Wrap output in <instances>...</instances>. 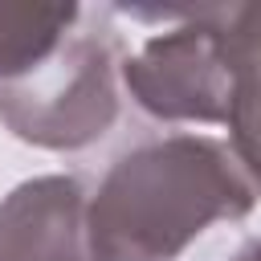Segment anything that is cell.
<instances>
[{"label": "cell", "instance_id": "6da1fadb", "mask_svg": "<svg viewBox=\"0 0 261 261\" xmlns=\"http://www.w3.org/2000/svg\"><path fill=\"white\" fill-rule=\"evenodd\" d=\"M257 204L249 175L224 139L163 135L122 151L86 196L94 261H179L220 220H245Z\"/></svg>", "mask_w": 261, "mask_h": 261}, {"label": "cell", "instance_id": "7a4b0ae2", "mask_svg": "<svg viewBox=\"0 0 261 261\" xmlns=\"http://www.w3.org/2000/svg\"><path fill=\"white\" fill-rule=\"evenodd\" d=\"M118 65L114 29L102 16L77 20L49 61L0 86V122L29 147L82 151L118 122Z\"/></svg>", "mask_w": 261, "mask_h": 261}, {"label": "cell", "instance_id": "3957f363", "mask_svg": "<svg viewBox=\"0 0 261 261\" xmlns=\"http://www.w3.org/2000/svg\"><path fill=\"white\" fill-rule=\"evenodd\" d=\"M143 20H163V33L147 37L122 57L118 77L130 102L159 122L224 126L228 118V65L216 29V4L196 8H122Z\"/></svg>", "mask_w": 261, "mask_h": 261}, {"label": "cell", "instance_id": "277c9868", "mask_svg": "<svg viewBox=\"0 0 261 261\" xmlns=\"http://www.w3.org/2000/svg\"><path fill=\"white\" fill-rule=\"evenodd\" d=\"M0 261H94L86 188L73 175H33L0 200Z\"/></svg>", "mask_w": 261, "mask_h": 261}, {"label": "cell", "instance_id": "5b68a950", "mask_svg": "<svg viewBox=\"0 0 261 261\" xmlns=\"http://www.w3.org/2000/svg\"><path fill=\"white\" fill-rule=\"evenodd\" d=\"M220 49L228 65V151L261 200V0L216 4Z\"/></svg>", "mask_w": 261, "mask_h": 261}, {"label": "cell", "instance_id": "8992f818", "mask_svg": "<svg viewBox=\"0 0 261 261\" xmlns=\"http://www.w3.org/2000/svg\"><path fill=\"white\" fill-rule=\"evenodd\" d=\"M77 20V4H0V86L49 61Z\"/></svg>", "mask_w": 261, "mask_h": 261}, {"label": "cell", "instance_id": "52a82bcc", "mask_svg": "<svg viewBox=\"0 0 261 261\" xmlns=\"http://www.w3.org/2000/svg\"><path fill=\"white\" fill-rule=\"evenodd\" d=\"M232 261H261V241H249L241 253H232Z\"/></svg>", "mask_w": 261, "mask_h": 261}]
</instances>
